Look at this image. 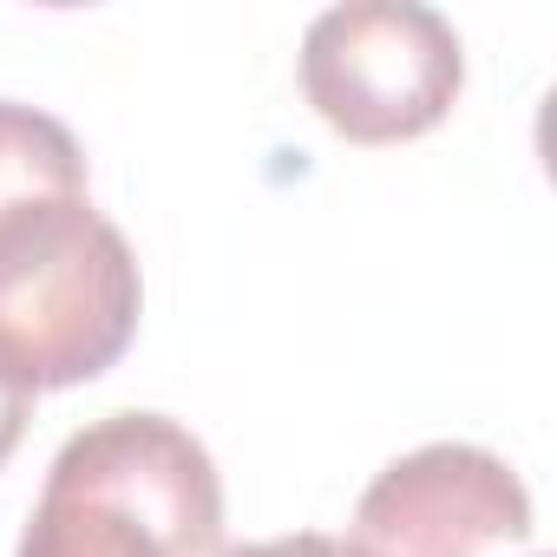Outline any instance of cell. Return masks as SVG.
I'll use <instances>...</instances> for the list:
<instances>
[{"instance_id": "1", "label": "cell", "mask_w": 557, "mask_h": 557, "mask_svg": "<svg viewBox=\"0 0 557 557\" xmlns=\"http://www.w3.org/2000/svg\"><path fill=\"white\" fill-rule=\"evenodd\" d=\"M223 479L203 440L164 413L79 426L27 511L14 557H216Z\"/></svg>"}, {"instance_id": "2", "label": "cell", "mask_w": 557, "mask_h": 557, "mask_svg": "<svg viewBox=\"0 0 557 557\" xmlns=\"http://www.w3.org/2000/svg\"><path fill=\"white\" fill-rule=\"evenodd\" d=\"M138 256L92 197H60L0 230V381L60 394L99 381L138 335Z\"/></svg>"}, {"instance_id": "3", "label": "cell", "mask_w": 557, "mask_h": 557, "mask_svg": "<svg viewBox=\"0 0 557 557\" xmlns=\"http://www.w3.org/2000/svg\"><path fill=\"white\" fill-rule=\"evenodd\" d=\"M466 86L453 21L420 0H348L302 34V92L355 145H400L433 132Z\"/></svg>"}, {"instance_id": "4", "label": "cell", "mask_w": 557, "mask_h": 557, "mask_svg": "<svg viewBox=\"0 0 557 557\" xmlns=\"http://www.w3.org/2000/svg\"><path fill=\"white\" fill-rule=\"evenodd\" d=\"M531 537L524 479L466 440H433L374 472L348 544L361 557H505Z\"/></svg>"}, {"instance_id": "5", "label": "cell", "mask_w": 557, "mask_h": 557, "mask_svg": "<svg viewBox=\"0 0 557 557\" xmlns=\"http://www.w3.org/2000/svg\"><path fill=\"white\" fill-rule=\"evenodd\" d=\"M60 197H86L79 138L40 106L0 99V230H14L21 216L47 210Z\"/></svg>"}, {"instance_id": "6", "label": "cell", "mask_w": 557, "mask_h": 557, "mask_svg": "<svg viewBox=\"0 0 557 557\" xmlns=\"http://www.w3.org/2000/svg\"><path fill=\"white\" fill-rule=\"evenodd\" d=\"M223 557H361L348 537H329V531H296V537H262V544H236Z\"/></svg>"}, {"instance_id": "7", "label": "cell", "mask_w": 557, "mask_h": 557, "mask_svg": "<svg viewBox=\"0 0 557 557\" xmlns=\"http://www.w3.org/2000/svg\"><path fill=\"white\" fill-rule=\"evenodd\" d=\"M27 407H34V394H21L14 381H0V466L14 459V446L27 433Z\"/></svg>"}]
</instances>
